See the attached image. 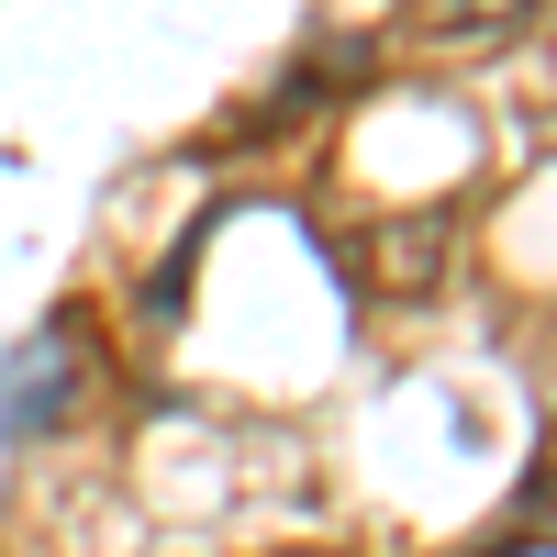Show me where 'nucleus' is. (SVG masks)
Masks as SVG:
<instances>
[{
    "instance_id": "f257e3e1",
    "label": "nucleus",
    "mask_w": 557,
    "mask_h": 557,
    "mask_svg": "<svg viewBox=\"0 0 557 557\" xmlns=\"http://www.w3.org/2000/svg\"><path fill=\"white\" fill-rule=\"evenodd\" d=\"M446 235H457L446 212H357V223H335V268L357 301H435Z\"/></svg>"
},
{
    "instance_id": "f03ea898",
    "label": "nucleus",
    "mask_w": 557,
    "mask_h": 557,
    "mask_svg": "<svg viewBox=\"0 0 557 557\" xmlns=\"http://www.w3.org/2000/svg\"><path fill=\"white\" fill-rule=\"evenodd\" d=\"M78 412V335H34L12 368H0V435H34V424H67Z\"/></svg>"
},
{
    "instance_id": "7ed1b4c3",
    "label": "nucleus",
    "mask_w": 557,
    "mask_h": 557,
    "mask_svg": "<svg viewBox=\"0 0 557 557\" xmlns=\"http://www.w3.org/2000/svg\"><path fill=\"white\" fill-rule=\"evenodd\" d=\"M469 557H557V457H535V480L513 491V513H502Z\"/></svg>"
},
{
    "instance_id": "20e7f679",
    "label": "nucleus",
    "mask_w": 557,
    "mask_h": 557,
    "mask_svg": "<svg viewBox=\"0 0 557 557\" xmlns=\"http://www.w3.org/2000/svg\"><path fill=\"white\" fill-rule=\"evenodd\" d=\"M401 23L435 45H491V34H524L535 0H401Z\"/></svg>"
}]
</instances>
